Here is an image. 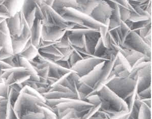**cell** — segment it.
<instances>
[{
    "instance_id": "2",
    "label": "cell",
    "mask_w": 152,
    "mask_h": 119,
    "mask_svg": "<svg viewBox=\"0 0 152 119\" xmlns=\"http://www.w3.org/2000/svg\"><path fill=\"white\" fill-rule=\"evenodd\" d=\"M58 13L61 15L65 14L72 16L75 21V27L77 28L99 29L100 27L105 26L96 21L90 15L81 12V11L72 8H63Z\"/></svg>"
},
{
    "instance_id": "12",
    "label": "cell",
    "mask_w": 152,
    "mask_h": 119,
    "mask_svg": "<svg viewBox=\"0 0 152 119\" xmlns=\"http://www.w3.org/2000/svg\"><path fill=\"white\" fill-rule=\"evenodd\" d=\"M44 0H23L21 11L25 20L29 27H31L35 20L36 6L41 5Z\"/></svg>"
},
{
    "instance_id": "62",
    "label": "cell",
    "mask_w": 152,
    "mask_h": 119,
    "mask_svg": "<svg viewBox=\"0 0 152 119\" xmlns=\"http://www.w3.org/2000/svg\"><path fill=\"white\" fill-rule=\"evenodd\" d=\"M2 98H3V97H0V100L2 99Z\"/></svg>"
},
{
    "instance_id": "19",
    "label": "cell",
    "mask_w": 152,
    "mask_h": 119,
    "mask_svg": "<svg viewBox=\"0 0 152 119\" xmlns=\"http://www.w3.org/2000/svg\"><path fill=\"white\" fill-rule=\"evenodd\" d=\"M38 53V49L37 47L32 45L30 39L27 42L23 50L18 55L20 57L27 59V60L30 61L33 60Z\"/></svg>"
},
{
    "instance_id": "45",
    "label": "cell",
    "mask_w": 152,
    "mask_h": 119,
    "mask_svg": "<svg viewBox=\"0 0 152 119\" xmlns=\"http://www.w3.org/2000/svg\"><path fill=\"white\" fill-rule=\"evenodd\" d=\"M35 70L38 75L39 78H43L46 80H48V78L49 77V71H50L49 66L48 65V66H46L43 68L40 69H36Z\"/></svg>"
},
{
    "instance_id": "4",
    "label": "cell",
    "mask_w": 152,
    "mask_h": 119,
    "mask_svg": "<svg viewBox=\"0 0 152 119\" xmlns=\"http://www.w3.org/2000/svg\"><path fill=\"white\" fill-rule=\"evenodd\" d=\"M123 48L128 50H134L142 53L143 55L151 58V46L148 45L142 38L136 32L132 31L128 36Z\"/></svg>"
},
{
    "instance_id": "10",
    "label": "cell",
    "mask_w": 152,
    "mask_h": 119,
    "mask_svg": "<svg viewBox=\"0 0 152 119\" xmlns=\"http://www.w3.org/2000/svg\"><path fill=\"white\" fill-rule=\"evenodd\" d=\"M31 32L30 27L28 26L25 19L23 31L20 36L11 37V45L14 55L18 54L23 50L28 40L31 39Z\"/></svg>"
},
{
    "instance_id": "27",
    "label": "cell",
    "mask_w": 152,
    "mask_h": 119,
    "mask_svg": "<svg viewBox=\"0 0 152 119\" xmlns=\"http://www.w3.org/2000/svg\"><path fill=\"white\" fill-rule=\"evenodd\" d=\"M70 33L75 35L83 36L89 34H91L94 32L99 31V29H91V28H83L75 27L74 28L69 30Z\"/></svg>"
},
{
    "instance_id": "52",
    "label": "cell",
    "mask_w": 152,
    "mask_h": 119,
    "mask_svg": "<svg viewBox=\"0 0 152 119\" xmlns=\"http://www.w3.org/2000/svg\"><path fill=\"white\" fill-rule=\"evenodd\" d=\"M35 18L36 19L41 20V21L42 20L43 18V13L42 10L41 9L40 5H39L38 4H37L36 6Z\"/></svg>"
},
{
    "instance_id": "58",
    "label": "cell",
    "mask_w": 152,
    "mask_h": 119,
    "mask_svg": "<svg viewBox=\"0 0 152 119\" xmlns=\"http://www.w3.org/2000/svg\"><path fill=\"white\" fill-rule=\"evenodd\" d=\"M44 2L48 5L50 6H52L53 4L54 0H44Z\"/></svg>"
},
{
    "instance_id": "39",
    "label": "cell",
    "mask_w": 152,
    "mask_h": 119,
    "mask_svg": "<svg viewBox=\"0 0 152 119\" xmlns=\"http://www.w3.org/2000/svg\"><path fill=\"white\" fill-rule=\"evenodd\" d=\"M73 99H68V98H63V99H46V104L51 109H53L58 104L63 103L65 102L68 101L70 100Z\"/></svg>"
},
{
    "instance_id": "55",
    "label": "cell",
    "mask_w": 152,
    "mask_h": 119,
    "mask_svg": "<svg viewBox=\"0 0 152 119\" xmlns=\"http://www.w3.org/2000/svg\"><path fill=\"white\" fill-rule=\"evenodd\" d=\"M130 73V71H128V70L125 69L121 72L117 77H129Z\"/></svg>"
},
{
    "instance_id": "17",
    "label": "cell",
    "mask_w": 152,
    "mask_h": 119,
    "mask_svg": "<svg viewBox=\"0 0 152 119\" xmlns=\"http://www.w3.org/2000/svg\"><path fill=\"white\" fill-rule=\"evenodd\" d=\"M42 27V21L35 19L32 27L30 28L31 32V41L32 45L37 48L41 40Z\"/></svg>"
},
{
    "instance_id": "61",
    "label": "cell",
    "mask_w": 152,
    "mask_h": 119,
    "mask_svg": "<svg viewBox=\"0 0 152 119\" xmlns=\"http://www.w3.org/2000/svg\"><path fill=\"white\" fill-rule=\"evenodd\" d=\"M75 1H76L77 3V2H80V1H81V0H75Z\"/></svg>"
},
{
    "instance_id": "15",
    "label": "cell",
    "mask_w": 152,
    "mask_h": 119,
    "mask_svg": "<svg viewBox=\"0 0 152 119\" xmlns=\"http://www.w3.org/2000/svg\"><path fill=\"white\" fill-rule=\"evenodd\" d=\"M66 31L58 27L43 26L41 39L43 41H58L63 36Z\"/></svg>"
},
{
    "instance_id": "56",
    "label": "cell",
    "mask_w": 152,
    "mask_h": 119,
    "mask_svg": "<svg viewBox=\"0 0 152 119\" xmlns=\"http://www.w3.org/2000/svg\"><path fill=\"white\" fill-rule=\"evenodd\" d=\"M141 100L145 104L151 108V101H152L151 98H146V99H143Z\"/></svg>"
},
{
    "instance_id": "16",
    "label": "cell",
    "mask_w": 152,
    "mask_h": 119,
    "mask_svg": "<svg viewBox=\"0 0 152 119\" xmlns=\"http://www.w3.org/2000/svg\"><path fill=\"white\" fill-rule=\"evenodd\" d=\"M106 61L100 63L87 74L80 77V82H83L93 88L101 76L103 67Z\"/></svg>"
},
{
    "instance_id": "20",
    "label": "cell",
    "mask_w": 152,
    "mask_h": 119,
    "mask_svg": "<svg viewBox=\"0 0 152 119\" xmlns=\"http://www.w3.org/2000/svg\"><path fill=\"white\" fill-rule=\"evenodd\" d=\"M100 0H81L77 2L80 11L85 14L90 15L93 11L99 4Z\"/></svg>"
},
{
    "instance_id": "28",
    "label": "cell",
    "mask_w": 152,
    "mask_h": 119,
    "mask_svg": "<svg viewBox=\"0 0 152 119\" xmlns=\"http://www.w3.org/2000/svg\"><path fill=\"white\" fill-rule=\"evenodd\" d=\"M20 93L13 88L9 87V92L7 96V100L9 104L14 107L16 101H18Z\"/></svg>"
},
{
    "instance_id": "46",
    "label": "cell",
    "mask_w": 152,
    "mask_h": 119,
    "mask_svg": "<svg viewBox=\"0 0 152 119\" xmlns=\"http://www.w3.org/2000/svg\"><path fill=\"white\" fill-rule=\"evenodd\" d=\"M151 85L147 89L137 93V96L140 99H146V98H151Z\"/></svg>"
},
{
    "instance_id": "47",
    "label": "cell",
    "mask_w": 152,
    "mask_h": 119,
    "mask_svg": "<svg viewBox=\"0 0 152 119\" xmlns=\"http://www.w3.org/2000/svg\"><path fill=\"white\" fill-rule=\"evenodd\" d=\"M6 119H19L14 111L13 107L9 104V103L8 104Z\"/></svg>"
},
{
    "instance_id": "54",
    "label": "cell",
    "mask_w": 152,
    "mask_h": 119,
    "mask_svg": "<svg viewBox=\"0 0 152 119\" xmlns=\"http://www.w3.org/2000/svg\"><path fill=\"white\" fill-rule=\"evenodd\" d=\"M125 69L124 68V67L123 66L122 64H118L117 65H115V66L113 67V72L115 74L116 77L117 75L120 73L121 72L123 71Z\"/></svg>"
},
{
    "instance_id": "26",
    "label": "cell",
    "mask_w": 152,
    "mask_h": 119,
    "mask_svg": "<svg viewBox=\"0 0 152 119\" xmlns=\"http://www.w3.org/2000/svg\"><path fill=\"white\" fill-rule=\"evenodd\" d=\"M39 53H42L46 55H52L55 57H62V53L58 48L55 45L49 46L47 47L38 48Z\"/></svg>"
},
{
    "instance_id": "53",
    "label": "cell",
    "mask_w": 152,
    "mask_h": 119,
    "mask_svg": "<svg viewBox=\"0 0 152 119\" xmlns=\"http://www.w3.org/2000/svg\"><path fill=\"white\" fill-rule=\"evenodd\" d=\"M13 55L14 54L9 53V52H7L5 48L3 47L0 50V60L3 61L5 59H7Z\"/></svg>"
},
{
    "instance_id": "59",
    "label": "cell",
    "mask_w": 152,
    "mask_h": 119,
    "mask_svg": "<svg viewBox=\"0 0 152 119\" xmlns=\"http://www.w3.org/2000/svg\"><path fill=\"white\" fill-rule=\"evenodd\" d=\"M3 47V45L2 43V41L0 40V50H1Z\"/></svg>"
},
{
    "instance_id": "40",
    "label": "cell",
    "mask_w": 152,
    "mask_h": 119,
    "mask_svg": "<svg viewBox=\"0 0 152 119\" xmlns=\"http://www.w3.org/2000/svg\"><path fill=\"white\" fill-rule=\"evenodd\" d=\"M117 56L119 64H122L125 69L131 71V66H130V65L125 56L123 55H122V53H121L120 52H118Z\"/></svg>"
},
{
    "instance_id": "3",
    "label": "cell",
    "mask_w": 152,
    "mask_h": 119,
    "mask_svg": "<svg viewBox=\"0 0 152 119\" xmlns=\"http://www.w3.org/2000/svg\"><path fill=\"white\" fill-rule=\"evenodd\" d=\"M137 80L130 77H115L105 85L122 99L130 94L135 88Z\"/></svg>"
},
{
    "instance_id": "48",
    "label": "cell",
    "mask_w": 152,
    "mask_h": 119,
    "mask_svg": "<svg viewBox=\"0 0 152 119\" xmlns=\"http://www.w3.org/2000/svg\"><path fill=\"white\" fill-rule=\"evenodd\" d=\"M9 87L6 85L4 82L0 84V97L7 98L9 92Z\"/></svg>"
},
{
    "instance_id": "44",
    "label": "cell",
    "mask_w": 152,
    "mask_h": 119,
    "mask_svg": "<svg viewBox=\"0 0 152 119\" xmlns=\"http://www.w3.org/2000/svg\"><path fill=\"white\" fill-rule=\"evenodd\" d=\"M119 7H120V12L121 20V21L125 23L129 20L131 11L122 6H119Z\"/></svg>"
},
{
    "instance_id": "38",
    "label": "cell",
    "mask_w": 152,
    "mask_h": 119,
    "mask_svg": "<svg viewBox=\"0 0 152 119\" xmlns=\"http://www.w3.org/2000/svg\"><path fill=\"white\" fill-rule=\"evenodd\" d=\"M101 103L98 105H94L89 109L85 115L82 117V119H89L95 116L98 110L101 109Z\"/></svg>"
},
{
    "instance_id": "24",
    "label": "cell",
    "mask_w": 152,
    "mask_h": 119,
    "mask_svg": "<svg viewBox=\"0 0 152 119\" xmlns=\"http://www.w3.org/2000/svg\"><path fill=\"white\" fill-rule=\"evenodd\" d=\"M108 31H109L108 24L105 25L104 26L100 27L99 28V34L103 45L106 48L110 49L112 48V46H111V43L108 36Z\"/></svg>"
},
{
    "instance_id": "34",
    "label": "cell",
    "mask_w": 152,
    "mask_h": 119,
    "mask_svg": "<svg viewBox=\"0 0 152 119\" xmlns=\"http://www.w3.org/2000/svg\"><path fill=\"white\" fill-rule=\"evenodd\" d=\"M71 46L72 47L73 50V52L71 53V55L70 56L69 60L68 61L70 66L71 67V68L78 61L84 58L83 56L81 55V53H80V52L75 48V47Z\"/></svg>"
},
{
    "instance_id": "31",
    "label": "cell",
    "mask_w": 152,
    "mask_h": 119,
    "mask_svg": "<svg viewBox=\"0 0 152 119\" xmlns=\"http://www.w3.org/2000/svg\"><path fill=\"white\" fill-rule=\"evenodd\" d=\"M20 93H24L30 95L31 96H34L35 97L39 98V99L42 100L44 103L46 102V100L43 97L42 95L39 94L37 91L32 88L28 87V85H25L21 89Z\"/></svg>"
},
{
    "instance_id": "1",
    "label": "cell",
    "mask_w": 152,
    "mask_h": 119,
    "mask_svg": "<svg viewBox=\"0 0 152 119\" xmlns=\"http://www.w3.org/2000/svg\"><path fill=\"white\" fill-rule=\"evenodd\" d=\"M38 105L53 110L39 98L24 93H20L13 108L18 118L20 119L28 112H39L38 110Z\"/></svg>"
},
{
    "instance_id": "41",
    "label": "cell",
    "mask_w": 152,
    "mask_h": 119,
    "mask_svg": "<svg viewBox=\"0 0 152 119\" xmlns=\"http://www.w3.org/2000/svg\"><path fill=\"white\" fill-rule=\"evenodd\" d=\"M86 101L93 105H98L102 102L101 97L98 94L91 95L86 98Z\"/></svg>"
},
{
    "instance_id": "42",
    "label": "cell",
    "mask_w": 152,
    "mask_h": 119,
    "mask_svg": "<svg viewBox=\"0 0 152 119\" xmlns=\"http://www.w3.org/2000/svg\"><path fill=\"white\" fill-rule=\"evenodd\" d=\"M20 119H44V114L41 112H29Z\"/></svg>"
},
{
    "instance_id": "35",
    "label": "cell",
    "mask_w": 152,
    "mask_h": 119,
    "mask_svg": "<svg viewBox=\"0 0 152 119\" xmlns=\"http://www.w3.org/2000/svg\"><path fill=\"white\" fill-rule=\"evenodd\" d=\"M109 3L116 4L120 6L125 8L126 9H128L131 12L137 13L136 11H135L134 8L132 6L130 5L127 0H105Z\"/></svg>"
},
{
    "instance_id": "8",
    "label": "cell",
    "mask_w": 152,
    "mask_h": 119,
    "mask_svg": "<svg viewBox=\"0 0 152 119\" xmlns=\"http://www.w3.org/2000/svg\"><path fill=\"white\" fill-rule=\"evenodd\" d=\"M113 10V7L108 2L105 0H100L99 4L90 16L100 23L106 25L109 23V19Z\"/></svg>"
},
{
    "instance_id": "5",
    "label": "cell",
    "mask_w": 152,
    "mask_h": 119,
    "mask_svg": "<svg viewBox=\"0 0 152 119\" xmlns=\"http://www.w3.org/2000/svg\"><path fill=\"white\" fill-rule=\"evenodd\" d=\"M2 77L8 87L14 84H22L31 78L30 71L23 67L11 68L4 70Z\"/></svg>"
},
{
    "instance_id": "23",
    "label": "cell",
    "mask_w": 152,
    "mask_h": 119,
    "mask_svg": "<svg viewBox=\"0 0 152 119\" xmlns=\"http://www.w3.org/2000/svg\"><path fill=\"white\" fill-rule=\"evenodd\" d=\"M78 91L80 92L81 96V100L86 101V98L90 94L92 91H93V88L90 85H87L85 82H80V80L77 84Z\"/></svg>"
},
{
    "instance_id": "22",
    "label": "cell",
    "mask_w": 152,
    "mask_h": 119,
    "mask_svg": "<svg viewBox=\"0 0 152 119\" xmlns=\"http://www.w3.org/2000/svg\"><path fill=\"white\" fill-rule=\"evenodd\" d=\"M20 0H3V4L7 8L9 16L11 17L18 11Z\"/></svg>"
},
{
    "instance_id": "50",
    "label": "cell",
    "mask_w": 152,
    "mask_h": 119,
    "mask_svg": "<svg viewBox=\"0 0 152 119\" xmlns=\"http://www.w3.org/2000/svg\"><path fill=\"white\" fill-rule=\"evenodd\" d=\"M11 68L12 67L8 64L4 62L3 61L0 60V84L4 82L2 78V75L3 73V70Z\"/></svg>"
},
{
    "instance_id": "30",
    "label": "cell",
    "mask_w": 152,
    "mask_h": 119,
    "mask_svg": "<svg viewBox=\"0 0 152 119\" xmlns=\"http://www.w3.org/2000/svg\"><path fill=\"white\" fill-rule=\"evenodd\" d=\"M107 49V48H106L103 45L101 38L100 37L98 40L97 42L95 48H94L93 54L96 57H100V58H103V56L104 55L105 53L106 52Z\"/></svg>"
},
{
    "instance_id": "43",
    "label": "cell",
    "mask_w": 152,
    "mask_h": 119,
    "mask_svg": "<svg viewBox=\"0 0 152 119\" xmlns=\"http://www.w3.org/2000/svg\"><path fill=\"white\" fill-rule=\"evenodd\" d=\"M49 92H73L70 89L64 85L60 84H53L51 85Z\"/></svg>"
},
{
    "instance_id": "29",
    "label": "cell",
    "mask_w": 152,
    "mask_h": 119,
    "mask_svg": "<svg viewBox=\"0 0 152 119\" xmlns=\"http://www.w3.org/2000/svg\"><path fill=\"white\" fill-rule=\"evenodd\" d=\"M137 119H151V108L142 104L139 110Z\"/></svg>"
},
{
    "instance_id": "13",
    "label": "cell",
    "mask_w": 152,
    "mask_h": 119,
    "mask_svg": "<svg viewBox=\"0 0 152 119\" xmlns=\"http://www.w3.org/2000/svg\"><path fill=\"white\" fill-rule=\"evenodd\" d=\"M93 106L94 105L86 101L73 99L58 104L53 110V112H55L56 110H63L65 109H71L78 112H80L88 110Z\"/></svg>"
},
{
    "instance_id": "18",
    "label": "cell",
    "mask_w": 152,
    "mask_h": 119,
    "mask_svg": "<svg viewBox=\"0 0 152 119\" xmlns=\"http://www.w3.org/2000/svg\"><path fill=\"white\" fill-rule=\"evenodd\" d=\"M51 7L58 13L63 8H72L80 11V7L75 0H54Z\"/></svg>"
},
{
    "instance_id": "21",
    "label": "cell",
    "mask_w": 152,
    "mask_h": 119,
    "mask_svg": "<svg viewBox=\"0 0 152 119\" xmlns=\"http://www.w3.org/2000/svg\"><path fill=\"white\" fill-rule=\"evenodd\" d=\"M46 99H77L76 95L73 92H48L42 95Z\"/></svg>"
},
{
    "instance_id": "25",
    "label": "cell",
    "mask_w": 152,
    "mask_h": 119,
    "mask_svg": "<svg viewBox=\"0 0 152 119\" xmlns=\"http://www.w3.org/2000/svg\"><path fill=\"white\" fill-rule=\"evenodd\" d=\"M117 31L118 32L119 35L120 36L121 41H122V45L125 42L126 39L132 31L131 28H130L127 23L122 21L121 23L120 27L117 28Z\"/></svg>"
},
{
    "instance_id": "36",
    "label": "cell",
    "mask_w": 152,
    "mask_h": 119,
    "mask_svg": "<svg viewBox=\"0 0 152 119\" xmlns=\"http://www.w3.org/2000/svg\"><path fill=\"white\" fill-rule=\"evenodd\" d=\"M8 102L7 98L0 100V119H6Z\"/></svg>"
},
{
    "instance_id": "63",
    "label": "cell",
    "mask_w": 152,
    "mask_h": 119,
    "mask_svg": "<svg viewBox=\"0 0 152 119\" xmlns=\"http://www.w3.org/2000/svg\"><path fill=\"white\" fill-rule=\"evenodd\" d=\"M133 1H134V0H133V1H131V2H133Z\"/></svg>"
},
{
    "instance_id": "14",
    "label": "cell",
    "mask_w": 152,
    "mask_h": 119,
    "mask_svg": "<svg viewBox=\"0 0 152 119\" xmlns=\"http://www.w3.org/2000/svg\"><path fill=\"white\" fill-rule=\"evenodd\" d=\"M151 65L150 64L138 71L136 75L137 92H140L151 85Z\"/></svg>"
},
{
    "instance_id": "49",
    "label": "cell",
    "mask_w": 152,
    "mask_h": 119,
    "mask_svg": "<svg viewBox=\"0 0 152 119\" xmlns=\"http://www.w3.org/2000/svg\"><path fill=\"white\" fill-rule=\"evenodd\" d=\"M133 7L134 8L135 11H136V13L137 14L141 15H144V16H148L149 18H151V15L149 14V13L147 11H145V10L142 9L140 6H133Z\"/></svg>"
},
{
    "instance_id": "57",
    "label": "cell",
    "mask_w": 152,
    "mask_h": 119,
    "mask_svg": "<svg viewBox=\"0 0 152 119\" xmlns=\"http://www.w3.org/2000/svg\"><path fill=\"white\" fill-rule=\"evenodd\" d=\"M9 18H10V16H9L8 14L5 13L1 12H0V18H5L6 20V19Z\"/></svg>"
},
{
    "instance_id": "11",
    "label": "cell",
    "mask_w": 152,
    "mask_h": 119,
    "mask_svg": "<svg viewBox=\"0 0 152 119\" xmlns=\"http://www.w3.org/2000/svg\"><path fill=\"white\" fill-rule=\"evenodd\" d=\"M116 59H117V55H113L110 57L109 60L105 61L104 65L103 67L101 76L100 77L99 80L96 84L95 85H94V87H93V89H94L93 91H92L90 94H89L88 96L91 95L98 94L99 90L104 85L105 82L107 80V79L108 78V77H110V75L112 73L113 67L115 66V62Z\"/></svg>"
},
{
    "instance_id": "33",
    "label": "cell",
    "mask_w": 152,
    "mask_h": 119,
    "mask_svg": "<svg viewBox=\"0 0 152 119\" xmlns=\"http://www.w3.org/2000/svg\"><path fill=\"white\" fill-rule=\"evenodd\" d=\"M38 110L39 112H42L44 114V119H58L57 115L53 110L38 105Z\"/></svg>"
},
{
    "instance_id": "51",
    "label": "cell",
    "mask_w": 152,
    "mask_h": 119,
    "mask_svg": "<svg viewBox=\"0 0 152 119\" xmlns=\"http://www.w3.org/2000/svg\"><path fill=\"white\" fill-rule=\"evenodd\" d=\"M150 32H151V23L140 30L138 34L143 39Z\"/></svg>"
},
{
    "instance_id": "6",
    "label": "cell",
    "mask_w": 152,
    "mask_h": 119,
    "mask_svg": "<svg viewBox=\"0 0 152 119\" xmlns=\"http://www.w3.org/2000/svg\"><path fill=\"white\" fill-rule=\"evenodd\" d=\"M105 61H108L100 57H88L80 60L71 67L80 77L87 74L97 65Z\"/></svg>"
},
{
    "instance_id": "37",
    "label": "cell",
    "mask_w": 152,
    "mask_h": 119,
    "mask_svg": "<svg viewBox=\"0 0 152 119\" xmlns=\"http://www.w3.org/2000/svg\"><path fill=\"white\" fill-rule=\"evenodd\" d=\"M151 20V18H149L148 16H144V15H141L135 13L131 12L128 20L133 23H137V22L146 21V20Z\"/></svg>"
},
{
    "instance_id": "60",
    "label": "cell",
    "mask_w": 152,
    "mask_h": 119,
    "mask_svg": "<svg viewBox=\"0 0 152 119\" xmlns=\"http://www.w3.org/2000/svg\"><path fill=\"white\" fill-rule=\"evenodd\" d=\"M69 119H82V118L77 117H75L71 118Z\"/></svg>"
},
{
    "instance_id": "9",
    "label": "cell",
    "mask_w": 152,
    "mask_h": 119,
    "mask_svg": "<svg viewBox=\"0 0 152 119\" xmlns=\"http://www.w3.org/2000/svg\"><path fill=\"white\" fill-rule=\"evenodd\" d=\"M5 21L11 37H17L21 35L25 24V18L21 11L6 19Z\"/></svg>"
},
{
    "instance_id": "32",
    "label": "cell",
    "mask_w": 152,
    "mask_h": 119,
    "mask_svg": "<svg viewBox=\"0 0 152 119\" xmlns=\"http://www.w3.org/2000/svg\"><path fill=\"white\" fill-rule=\"evenodd\" d=\"M82 36L75 35L70 34L68 36V40L71 46H73L76 48L83 49V43H82Z\"/></svg>"
},
{
    "instance_id": "7",
    "label": "cell",
    "mask_w": 152,
    "mask_h": 119,
    "mask_svg": "<svg viewBox=\"0 0 152 119\" xmlns=\"http://www.w3.org/2000/svg\"><path fill=\"white\" fill-rule=\"evenodd\" d=\"M98 94L106 101L108 102L112 107L115 110L118 111H129L128 105L124 100L122 99L106 85H103L99 90Z\"/></svg>"
}]
</instances>
